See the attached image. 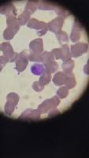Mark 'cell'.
I'll list each match as a JSON object with an SVG mask.
<instances>
[{
	"label": "cell",
	"mask_w": 89,
	"mask_h": 158,
	"mask_svg": "<svg viewBox=\"0 0 89 158\" xmlns=\"http://www.w3.org/2000/svg\"><path fill=\"white\" fill-rule=\"evenodd\" d=\"M60 104V99L58 96H55L51 99H47L42 104L38 106L37 110L40 114H45L48 112L51 109L57 108V107Z\"/></svg>",
	"instance_id": "obj_1"
},
{
	"label": "cell",
	"mask_w": 89,
	"mask_h": 158,
	"mask_svg": "<svg viewBox=\"0 0 89 158\" xmlns=\"http://www.w3.org/2000/svg\"><path fill=\"white\" fill-rule=\"evenodd\" d=\"M29 53L27 50L22 51L20 54L18 55L17 56V59L15 60V63H16V70H18L19 73L24 71V70L26 69L27 66H28V63H29Z\"/></svg>",
	"instance_id": "obj_2"
},
{
	"label": "cell",
	"mask_w": 89,
	"mask_h": 158,
	"mask_svg": "<svg viewBox=\"0 0 89 158\" xmlns=\"http://www.w3.org/2000/svg\"><path fill=\"white\" fill-rule=\"evenodd\" d=\"M28 27L30 29H34L37 31L38 36H42L47 33V32L48 31V27L45 22H39L36 18H32L28 23Z\"/></svg>",
	"instance_id": "obj_3"
},
{
	"label": "cell",
	"mask_w": 89,
	"mask_h": 158,
	"mask_svg": "<svg viewBox=\"0 0 89 158\" xmlns=\"http://www.w3.org/2000/svg\"><path fill=\"white\" fill-rule=\"evenodd\" d=\"M87 49H88V45H87V44L84 43V42H77V44L71 45L70 52H71L72 57H80V56H81L82 55L87 52Z\"/></svg>",
	"instance_id": "obj_4"
},
{
	"label": "cell",
	"mask_w": 89,
	"mask_h": 158,
	"mask_svg": "<svg viewBox=\"0 0 89 158\" xmlns=\"http://www.w3.org/2000/svg\"><path fill=\"white\" fill-rule=\"evenodd\" d=\"M0 49H1V51L3 53V56H5L6 57H7L10 59V63L15 62L18 54L14 52V49H13L12 45L10 44V43H9V42H3V43L1 44Z\"/></svg>",
	"instance_id": "obj_5"
},
{
	"label": "cell",
	"mask_w": 89,
	"mask_h": 158,
	"mask_svg": "<svg viewBox=\"0 0 89 158\" xmlns=\"http://www.w3.org/2000/svg\"><path fill=\"white\" fill-rule=\"evenodd\" d=\"M64 23V18H61V17H58V18L51 20V21L49 22L47 25L48 29L51 32H54V33H57L58 32L62 30V28H63Z\"/></svg>",
	"instance_id": "obj_6"
},
{
	"label": "cell",
	"mask_w": 89,
	"mask_h": 158,
	"mask_svg": "<svg viewBox=\"0 0 89 158\" xmlns=\"http://www.w3.org/2000/svg\"><path fill=\"white\" fill-rule=\"evenodd\" d=\"M40 115L37 109L28 108L25 110L23 113L21 115L20 118L25 120H39L40 118Z\"/></svg>",
	"instance_id": "obj_7"
},
{
	"label": "cell",
	"mask_w": 89,
	"mask_h": 158,
	"mask_svg": "<svg viewBox=\"0 0 89 158\" xmlns=\"http://www.w3.org/2000/svg\"><path fill=\"white\" fill-rule=\"evenodd\" d=\"M82 31H83V26L77 21H74L71 34H70V40L73 42L79 41Z\"/></svg>",
	"instance_id": "obj_8"
},
{
	"label": "cell",
	"mask_w": 89,
	"mask_h": 158,
	"mask_svg": "<svg viewBox=\"0 0 89 158\" xmlns=\"http://www.w3.org/2000/svg\"><path fill=\"white\" fill-rule=\"evenodd\" d=\"M6 24L7 28L18 32L20 29V25L18 22V18L14 14H9L6 15Z\"/></svg>",
	"instance_id": "obj_9"
},
{
	"label": "cell",
	"mask_w": 89,
	"mask_h": 158,
	"mask_svg": "<svg viewBox=\"0 0 89 158\" xmlns=\"http://www.w3.org/2000/svg\"><path fill=\"white\" fill-rule=\"evenodd\" d=\"M29 49L31 52L35 53H42L43 51V42L41 38L35 39L29 44Z\"/></svg>",
	"instance_id": "obj_10"
},
{
	"label": "cell",
	"mask_w": 89,
	"mask_h": 158,
	"mask_svg": "<svg viewBox=\"0 0 89 158\" xmlns=\"http://www.w3.org/2000/svg\"><path fill=\"white\" fill-rule=\"evenodd\" d=\"M54 84L58 85V86H61L65 85L66 81V74L62 71H59L54 75L53 79H52Z\"/></svg>",
	"instance_id": "obj_11"
},
{
	"label": "cell",
	"mask_w": 89,
	"mask_h": 158,
	"mask_svg": "<svg viewBox=\"0 0 89 158\" xmlns=\"http://www.w3.org/2000/svg\"><path fill=\"white\" fill-rule=\"evenodd\" d=\"M66 74V73H65ZM66 74V81L65 83L66 88L68 89H72L77 85V81H76V77L73 73H67Z\"/></svg>",
	"instance_id": "obj_12"
},
{
	"label": "cell",
	"mask_w": 89,
	"mask_h": 158,
	"mask_svg": "<svg viewBox=\"0 0 89 158\" xmlns=\"http://www.w3.org/2000/svg\"><path fill=\"white\" fill-rule=\"evenodd\" d=\"M0 12L2 15H9V14H14L17 15V10L13 4L8 3L4 4L0 8Z\"/></svg>",
	"instance_id": "obj_13"
},
{
	"label": "cell",
	"mask_w": 89,
	"mask_h": 158,
	"mask_svg": "<svg viewBox=\"0 0 89 158\" xmlns=\"http://www.w3.org/2000/svg\"><path fill=\"white\" fill-rule=\"evenodd\" d=\"M62 49V60L63 62H66L67 60L71 59L72 56L71 52H70V48L68 44H64L61 46Z\"/></svg>",
	"instance_id": "obj_14"
},
{
	"label": "cell",
	"mask_w": 89,
	"mask_h": 158,
	"mask_svg": "<svg viewBox=\"0 0 89 158\" xmlns=\"http://www.w3.org/2000/svg\"><path fill=\"white\" fill-rule=\"evenodd\" d=\"M30 16L31 14L28 11L24 10L22 15H20L18 17V22L19 23V25H26V23H29V22L30 21Z\"/></svg>",
	"instance_id": "obj_15"
},
{
	"label": "cell",
	"mask_w": 89,
	"mask_h": 158,
	"mask_svg": "<svg viewBox=\"0 0 89 158\" xmlns=\"http://www.w3.org/2000/svg\"><path fill=\"white\" fill-rule=\"evenodd\" d=\"M43 67H44V71L50 73L51 74L53 73H55L59 70V64L55 61L51 62V63H44Z\"/></svg>",
	"instance_id": "obj_16"
},
{
	"label": "cell",
	"mask_w": 89,
	"mask_h": 158,
	"mask_svg": "<svg viewBox=\"0 0 89 158\" xmlns=\"http://www.w3.org/2000/svg\"><path fill=\"white\" fill-rule=\"evenodd\" d=\"M6 100H7L6 103L11 104L13 106L16 107L18 105V102H19L20 97L15 93H10L7 97H6Z\"/></svg>",
	"instance_id": "obj_17"
},
{
	"label": "cell",
	"mask_w": 89,
	"mask_h": 158,
	"mask_svg": "<svg viewBox=\"0 0 89 158\" xmlns=\"http://www.w3.org/2000/svg\"><path fill=\"white\" fill-rule=\"evenodd\" d=\"M75 63L73 60L70 59V60H67L66 62H63V65H62V67H63V70H64V73L67 74V73H71L73 71V68H74Z\"/></svg>",
	"instance_id": "obj_18"
},
{
	"label": "cell",
	"mask_w": 89,
	"mask_h": 158,
	"mask_svg": "<svg viewBox=\"0 0 89 158\" xmlns=\"http://www.w3.org/2000/svg\"><path fill=\"white\" fill-rule=\"evenodd\" d=\"M38 2L39 1H29L25 6V10L29 12L31 15L35 13L38 9Z\"/></svg>",
	"instance_id": "obj_19"
},
{
	"label": "cell",
	"mask_w": 89,
	"mask_h": 158,
	"mask_svg": "<svg viewBox=\"0 0 89 158\" xmlns=\"http://www.w3.org/2000/svg\"><path fill=\"white\" fill-rule=\"evenodd\" d=\"M41 60H42V63H48L53 62L55 60V57L53 56L51 52L45 51L41 53Z\"/></svg>",
	"instance_id": "obj_20"
},
{
	"label": "cell",
	"mask_w": 89,
	"mask_h": 158,
	"mask_svg": "<svg viewBox=\"0 0 89 158\" xmlns=\"http://www.w3.org/2000/svg\"><path fill=\"white\" fill-rule=\"evenodd\" d=\"M31 71L35 75H41L44 72V67H43V65L36 63V64H34L33 66H32Z\"/></svg>",
	"instance_id": "obj_21"
},
{
	"label": "cell",
	"mask_w": 89,
	"mask_h": 158,
	"mask_svg": "<svg viewBox=\"0 0 89 158\" xmlns=\"http://www.w3.org/2000/svg\"><path fill=\"white\" fill-rule=\"evenodd\" d=\"M55 4L49 3V2H43V1H40L38 2V8L40 10H54L55 8Z\"/></svg>",
	"instance_id": "obj_22"
},
{
	"label": "cell",
	"mask_w": 89,
	"mask_h": 158,
	"mask_svg": "<svg viewBox=\"0 0 89 158\" xmlns=\"http://www.w3.org/2000/svg\"><path fill=\"white\" fill-rule=\"evenodd\" d=\"M55 35H56V38L58 39L59 43L60 44H62L63 42H68L69 41V40H70L69 39V36H68L67 33L63 30L58 32L57 33H55Z\"/></svg>",
	"instance_id": "obj_23"
},
{
	"label": "cell",
	"mask_w": 89,
	"mask_h": 158,
	"mask_svg": "<svg viewBox=\"0 0 89 158\" xmlns=\"http://www.w3.org/2000/svg\"><path fill=\"white\" fill-rule=\"evenodd\" d=\"M51 74L44 71L43 74L40 75V77H39V82H40L41 84H43V85H47L51 81Z\"/></svg>",
	"instance_id": "obj_24"
},
{
	"label": "cell",
	"mask_w": 89,
	"mask_h": 158,
	"mask_svg": "<svg viewBox=\"0 0 89 158\" xmlns=\"http://www.w3.org/2000/svg\"><path fill=\"white\" fill-rule=\"evenodd\" d=\"M17 34V32L15 31L12 30V29L6 28L3 32V38L6 40H11L14 37L15 35Z\"/></svg>",
	"instance_id": "obj_25"
},
{
	"label": "cell",
	"mask_w": 89,
	"mask_h": 158,
	"mask_svg": "<svg viewBox=\"0 0 89 158\" xmlns=\"http://www.w3.org/2000/svg\"><path fill=\"white\" fill-rule=\"evenodd\" d=\"M69 95V89L66 86H62L58 89L57 96L59 99H65Z\"/></svg>",
	"instance_id": "obj_26"
},
{
	"label": "cell",
	"mask_w": 89,
	"mask_h": 158,
	"mask_svg": "<svg viewBox=\"0 0 89 158\" xmlns=\"http://www.w3.org/2000/svg\"><path fill=\"white\" fill-rule=\"evenodd\" d=\"M54 11H55V12L59 17L64 18V19L66 18V17H67V15H68L67 11H66V10L63 9V8L61 7V6H56V5L55 6Z\"/></svg>",
	"instance_id": "obj_27"
},
{
	"label": "cell",
	"mask_w": 89,
	"mask_h": 158,
	"mask_svg": "<svg viewBox=\"0 0 89 158\" xmlns=\"http://www.w3.org/2000/svg\"><path fill=\"white\" fill-rule=\"evenodd\" d=\"M29 60L32 62H38V63H42L41 60V53H35V52H31L29 53Z\"/></svg>",
	"instance_id": "obj_28"
},
{
	"label": "cell",
	"mask_w": 89,
	"mask_h": 158,
	"mask_svg": "<svg viewBox=\"0 0 89 158\" xmlns=\"http://www.w3.org/2000/svg\"><path fill=\"white\" fill-rule=\"evenodd\" d=\"M32 89L36 92H41L43 91L44 89V85L43 84H41L39 81H36L32 84Z\"/></svg>",
	"instance_id": "obj_29"
},
{
	"label": "cell",
	"mask_w": 89,
	"mask_h": 158,
	"mask_svg": "<svg viewBox=\"0 0 89 158\" xmlns=\"http://www.w3.org/2000/svg\"><path fill=\"white\" fill-rule=\"evenodd\" d=\"M8 62H10V59L7 57H6L5 56H1L0 57V70H2Z\"/></svg>",
	"instance_id": "obj_30"
},
{
	"label": "cell",
	"mask_w": 89,
	"mask_h": 158,
	"mask_svg": "<svg viewBox=\"0 0 89 158\" xmlns=\"http://www.w3.org/2000/svg\"><path fill=\"white\" fill-rule=\"evenodd\" d=\"M59 114H60V111L57 108H53V109H51L50 111L48 112V117L53 118V117L56 116V115H59Z\"/></svg>",
	"instance_id": "obj_31"
}]
</instances>
